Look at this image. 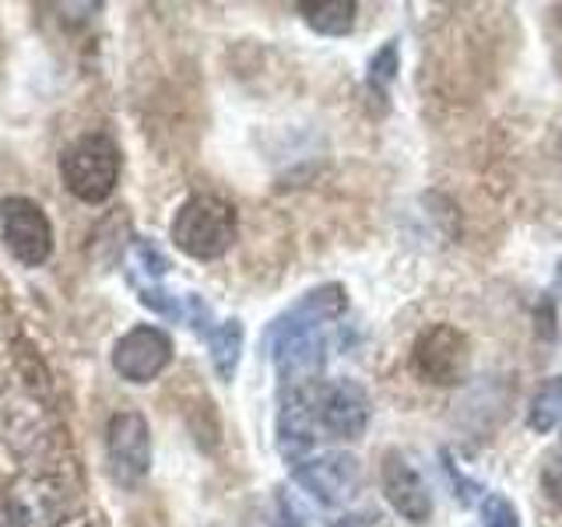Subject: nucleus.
I'll return each instance as SVG.
<instances>
[{
    "label": "nucleus",
    "instance_id": "nucleus-1",
    "mask_svg": "<svg viewBox=\"0 0 562 527\" xmlns=\"http://www.w3.org/2000/svg\"><path fill=\"white\" fill-rule=\"evenodd\" d=\"M172 246L193 260H218L233 250L239 236V215L218 193H193L172 218Z\"/></svg>",
    "mask_w": 562,
    "mask_h": 527
},
{
    "label": "nucleus",
    "instance_id": "nucleus-2",
    "mask_svg": "<svg viewBox=\"0 0 562 527\" xmlns=\"http://www.w3.org/2000/svg\"><path fill=\"white\" fill-rule=\"evenodd\" d=\"M60 176L67 190L85 204H102L113 198L120 180V148L110 134H85L60 158Z\"/></svg>",
    "mask_w": 562,
    "mask_h": 527
},
{
    "label": "nucleus",
    "instance_id": "nucleus-3",
    "mask_svg": "<svg viewBox=\"0 0 562 527\" xmlns=\"http://www.w3.org/2000/svg\"><path fill=\"white\" fill-rule=\"evenodd\" d=\"M412 369L432 386H457L471 373V341L453 324H429L415 338Z\"/></svg>",
    "mask_w": 562,
    "mask_h": 527
},
{
    "label": "nucleus",
    "instance_id": "nucleus-4",
    "mask_svg": "<svg viewBox=\"0 0 562 527\" xmlns=\"http://www.w3.org/2000/svg\"><path fill=\"white\" fill-rule=\"evenodd\" d=\"M105 461L113 482L137 489L151 471V429L140 412H116L105 426Z\"/></svg>",
    "mask_w": 562,
    "mask_h": 527
},
{
    "label": "nucleus",
    "instance_id": "nucleus-5",
    "mask_svg": "<svg viewBox=\"0 0 562 527\" xmlns=\"http://www.w3.org/2000/svg\"><path fill=\"white\" fill-rule=\"evenodd\" d=\"M0 236H4L11 257L25 268H40L53 254V228L46 211L29 198L0 201Z\"/></svg>",
    "mask_w": 562,
    "mask_h": 527
},
{
    "label": "nucleus",
    "instance_id": "nucleus-6",
    "mask_svg": "<svg viewBox=\"0 0 562 527\" xmlns=\"http://www.w3.org/2000/svg\"><path fill=\"white\" fill-rule=\"evenodd\" d=\"M316 426L327 439L356 444L369 429V397L356 380H334L313 386Z\"/></svg>",
    "mask_w": 562,
    "mask_h": 527
},
{
    "label": "nucleus",
    "instance_id": "nucleus-7",
    "mask_svg": "<svg viewBox=\"0 0 562 527\" xmlns=\"http://www.w3.org/2000/svg\"><path fill=\"white\" fill-rule=\"evenodd\" d=\"M292 479L303 485L316 503L324 506H345L359 496L362 489V464L345 450L310 457V461L292 468Z\"/></svg>",
    "mask_w": 562,
    "mask_h": 527
},
{
    "label": "nucleus",
    "instance_id": "nucleus-8",
    "mask_svg": "<svg viewBox=\"0 0 562 527\" xmlns=\"http://www.w3.org/2000/svg\"><path fill=\"white\" fill-rule=\"evenodd\" d=\"M169 362H172V338L162 327L151 324L131 327L113 345V369L127 383H151L166 373Z\"/></svg>",
    "mask_w": 562,
    "mask_h": 527
},
{
    "label": "nucleus",
    "instance_id": "nucleus-9",
    "mask_svg": "<svg viewBox=\"0 0 562 527\" xmlns=\"http://www.w3.org/2000/svg\"><path fill=\"white\" fill-rule=\"evenodd\" d=\"M380 485L383 496L391 503V509L397 517H404L408 524H429L432 517V492L422 479V471L415 468V461L404 450H386L380 461Z\"/></svg>",
    "mask_w": 562,
    "mask_h": 527
},
{
    "label": "nucleus",
    "instance_id": "nucleus-10",
    "mask_svg": "<svg viewBox=\"0 0 562 527\" xmlns=\"http://www.w3.org/2000/svg\"><path fill=\"white\" fill-rule=\"evenodd\" d=\"M67 514V496L49 474H22L8 489L11 527H60Z\"/></svg>",
    "mask_w": 562,
    "mask_h": 527
},
{
    "label": "nucleus",
    "instance_id": "nucleus-11",
    "mask_svg": "<svg viewBox=\"0 0 562 527\" xmlns=\"http://www.w3.org/2000/svg\"><path fill=\"white\" fill-rule=\"evenodd\" d=\"M321 426H316V404H313V386H303V391H285L278 408V422H274V444L278 453L295 468L310 461V450L316 447V436Z\"/></svg>",
    "mask_w": 562,
    "mask_h": 527
},
{
    "label": "nucleus",
    "instance_id": "nucleus-12",
    "mask_svg": "<svg viewBox=\"0 0 562 527\" xmlns=\"http://www.w3.org/2000/svg\"><path fill=\"white\" fill-rule=\"evenodd\" d=\"M345 310H348V292H345V285H338V281H330V285L306 292L289 313H281L271 327H281V330H321L324 324L338 321Z\"/></svg>",
    "mask_w": 562,
    "mask_h": 527
},
{
    "label": "nucleus",
    "instance_id": "nucleus-13",
    "mask_svg": "<svg viewBox=\"0 0 562 527\" xmlns=\"http://www.w3.org/2000/svg\"><path fill=\"white\" fill-rule=\"evenodd\" d=\"M299 14L303 22L316 32V35H330V40H341L359 22V4L356 0H306L299 4Z\"/></svg>",
    "mask_w": 562,
    "mask_h": 527
},
{
    "label": "nucleus",
    "instance_id": "nucleus-14",
    "mask_svg": "<svg viewBox=\"0 0 562 527\" xmlns=\"http://www.w3.org/2000/svg\"><path fill=\"white\" fill-rule=\"evenodd\" d=\"M243 341H246V330H243V321H236V316L207 330V356H211V366H215L218 380L228 383L236 377L239 359H243Z\"/></svg>",
    "mask_w": 562,
    "mask_h": 527
},
{
    "label": "nucleus",
    "instance_id": "nucleus-15",
    "mask_svg": "<svg viewBox=\"0 0 562 527\" xmlns=\"http://www.w3.org/2000/svg\"><path fill=\"white\" fill-rule=\"evenodd\" d=\"M559 426H562V377H549L535 391L531 404H527V429L549 436Z\"/></svg>",
    "mask_w": 562,
    "mask_h": 527
},
{
    "label": "nucleus",
    "instance_id": "nucleus-16",
    "mask_svg": "<svg viewBox=\"0 0 562 527\" xmlns=\"http://www.w3.org/2000/svg\"><path fill=\"white\" fill-rule=\"evenodd\" d=\"M397 75H401V49L391 40V43H383L373 53V60H369V88H373L380 99H386V92L394 88Z\"/></svg>",
    "mask_w": 562,
    "mask_h": 527
},
{
    "label": "nucleus",
    "instance_id": "nucleus-17",
    "mask_svg": "<svg viewBox=\"0 0 562 527\" xmlns=\"http://www.w3.org/2000/svg\"><path fill=\"white\" fill-rule=\"evenodd\" d=\"M482 527H520L517 506L509 503L503 492H488L482 500Z\"/></svg>",
    "mask_w": 562,
    "mask_h": 527
},
{
    "label": "nucleus",
    "instance_id": "nucleus-18",
    "mask_svg": "<svg viewBox=\"0 0 562 527\" xmlns=\"http://www.w3.org/2000/svg\"><path fill=\"white\" fill-rule=\"evenodd\" d=\"M541 489L559 509H562V439L544 453V464H541Z\"/></svg>",
    "mask_w": 562,
    "mask_h": 527
},
{
    "label": "nucleus",
    "instance_id": "nucleus-19",
    "mask_svg": "<svg viewBox=\"0 0 562 527\" xmlns=\"http://www.w3.org/2000/svg\"><path fill=\"white\" fill-rule=\"evenodd\" d=\"M134 260H137L140 268H145L151 278H162V274L169 271V260L162 257V250H158V246H155L151 239H137V243H134Z\"/></svg>",
    "mask_w": 562,
    "mask_h": 527
},
{
    "label": "nucleus",
    "instance_id": "nucleus-20",
    "mask_svg": "<svg viewBox=\"0 0 562 527\" xmlns=\"http://www.w3.org/2000/svg\"><path fill=\"white\" fill-rule=\"evenodd\" d=\"M330 527H391V517L383 509H351V514H341L338 520H330Z\"/></svg>",
    "mask_w": 562,
    "mask_h": 527
}]
</instances>
